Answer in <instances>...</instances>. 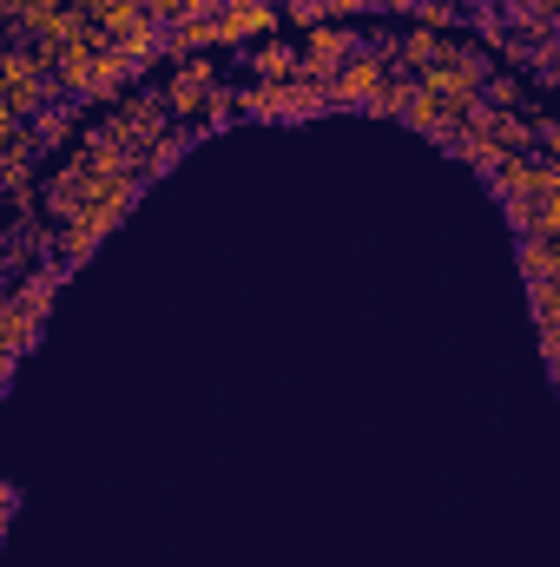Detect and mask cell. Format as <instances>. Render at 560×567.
<instances>
[{
  "instance_id": "12",
  "label": "cell",
  "mask_w": 560,
  "mask_h": 567,
  "mask_svg": "<svg viewBox=\"0 0 560 567\" xmlns=\"http://www.w3.org/2000/svg\"><path fill=\"white\" fill-rule=\"evenodd\" d=\"M251 80H303V47L297 40H258L251 47Z\"/></svg>"
},
{
  "instance_id": "11",
  "label": "cell",
  "mask_w": 560,
  "mask_h": 567,
  "mask_svg": "<svg viewBox=\"0 0 560 567\" xmlns=\"http://www.w3.org/2000/svg\"><path fill=\"white\" fill-rule=\"evenodd\" d=\"M403 126H416L422 140H435V145H455L462 126H468V113L448 106V100H435V93H422V80H416V93H409V106H403Z\"/></svg>"
},
{
  "instance_id": "14",
  "label": "cell",
  "mask_w": 560,
  "mask_h": 567,
  "mask_svg": "<svg viewBox=\"0 0 560 567\" xmlns=\"http://www.w3.org/2000/svg\"><path fill=\"white\" fill-rule=\"evenodd\" d=\"M448 47H455L448 33H428V27H416V20H409V33H403V66L422 80L435 60H448Z\"/></svg>"
},
{
  "instance_id": "24",
  "label": "cell",
  "mask_w": 560,
  "mask_h": 567,
  "mask_svg": "<svg viewBox=\"0 0 560 567\" xmlns=\"http://www.w3.org/2000/svg\"><path fill=\"white\" fill-rule=\"evenodd\" d=\"M548 73H554V93H560V60H554V66H548Z\"/></svg>"
},
{
  "instance_id": "3",
  "label": "cell",
  "mask_w": 560,
  "mask_h": 567,
  "mask_svg": "<svg viewBox=\"0 0 560 567\" xmlns=\"http://www.w3.org/2000/svg\"><path fill=\"white\" fill-rule=\"evenodd\" d=\"M535 113H508V106H475L468 113V126H462V140L448 145L455 158H468L475 172H495L501 158H515V152H535Z\"/></svg>"
},
{
  "instance_id": "18",
  "label": "cell",
  "mask_w": 560,
  "mask_h": 567,
  "mask_svg": "<svg viewBox=\"0 0 560 567\" xmlns=\"http://www.w3.org/2000/svg\"><path fill=\"white\" fill-rule=\"evenodd\" d=\"M462 13H468L462 0H416V13H409V20L428 27V33H455V27H462Z\"/></svg>"
},
{
  "instance_id": "16",
  "label": "cell",
  "mask_w": 560,
  "mask_h": 567,
  "mask_svg": "<svg viewBox=\"0 0 560 567\" xmlns=\"http://www.w3.org/2000/svg\"><path fill=\"white\" fill-rule=\"evenodd\" d=\"M521 271L535 278H560V238H521Z\"/></svg>"
},
{
  "instance_id": "4",
  "label": "cell",
  "mask_w": 560,
  "mask_h": 567,
  "mask_svg": "<svg viewBox=\"0 0 560 567\" xmlns=\"http://www.w3.org/2000/svg\"><path fill=\"white\" fill-rule=\"evenodd\" d=\"M60 278H66V265L60 258H46L33 278H20L13 290H7V303H0V370L13 377V363L33 350V330H40V310L53 303V290H60Z\"/></svg>"
},
{
  "instance_id": "1",
  "label": "cell",
  "mask_w": 560,
  "mask_h": 567,
  "mask_svg": "<svg viewBox=\"0 0 560 567\" xmlns=\"http://www.w3.org/2000/svg\"><path fill=\"white\" fill-rule=\"evenodd\" d=\"M139 192H145L139 165H126V172H113L106 185H93V198H86L66 225H53V231H46V258H60L66 271H73V265H86V258L106 245V231H120V225H126V212L139 205Z\"/></svg>"
},
{
  "instance_id": "13",
  "label": "cell",
  "mask_w": 560,
  "mask_h": 567,
  "mask_svg": "<svg viewBox=\"0 0 560 567\" xmlns=\"http://www.w3.org/2000/svg\"><path fill=\"white\" fill-rule=\"evenodd\" d=\"M508 218L521 238H560V198H515Z\"/></svg>"
},
{
  "instance_id": "2",
  "label": "cell",
  "mask_w": 560,
  "mask_h": 567,
  "mask_svg": "<svg viewBox=\"0 0 560 567\" xmlns=\"http://www.w3.org/2000/svg\"><path fill=\"white\" fill-rule=\"evenodd\" d=\"M158 93H165V106H172V120H178L185 133H211L225 113H238V93L218 86V53L172 60V73H165Z\"/></svg>"
},
{
  "instance_id": "21",
  "label": "cell",
  "mask_w": 560,
  "mask_h": 567,
  "mask_svg": "<svg viewBox=\"0 0 560 567\" xmlns=\"http://www.w3.org/2000/svg\"><path fill=\"white\" fill-rule=\"evenodd\" d=\"M283 27H303V33L310 27H330L323 20V0H283Z\"/></svg>"
},
{
  "instance_id": "8",
  "label": "cell",
  "mask_w": 560,
  "mask_h": 567,
  "mask_svg": "<svg viewBox=\"0 0 560 567\" xmlns=\"http://www.w3.org/2000/svg\"><path fill=\"white\" fill-rule=\"evenodd\" d=\"M172 126H178V120H172L165 93H145V86H139V93H126V100H113V106H106V133H113V140L126 145L133 158H145V152H152V145L165 140Z\"/></svg>"
},
{
  "instance_id": "17",
  "label": "cell",
  "mask_w": 560,
  "mask_h": 567,
  "mask_svg": "<svg viewBox=\"0 0 560 567\" xmlns=\"http://www.w3.org/2000/svg\"><path fill=\"white\" fill-rule=\"evenodd\" d=\"M185 145H191V133H185V126H172V133H165V140H158V145H152V152L139 158V178H158V172H172V165L185 158Z\"/></svg>"
},
{
  "instance_id": "22",
  "label": "cell",
  "mask_w": 560,
  "mask_h": 567,
  "mask_svg": "<svg viewBox=\"0 0 560 567\" xmlns=\"http://www.w3.org/2000/svg\"><path fill=\"white\" fill-rule=\"evenodd\" d=\"M535 126H541V133H535V152L560 158V120H554V113H535Z\"/></svg>"
},
{
  "instance_id": "19",
  "label": "cell",
  "mask_w": 560,
  "mask_h": 567,
  "mask_svg": "<svg viewBox=\"0 0 560 567\" xmlns=\"http://www.w3.org/2000/svg\"><path fill=\"white\" fill-rule=\"evenodd\" d=\"M481 106H508V113H528V106H521V73H501V66H495V80H488V100H481Z\"/></svg>"
},
{
  "instance_id": "5",
  "label": "cell",
  "mask_w": 560,
  "mask_h": 567,
  "mask_svg": "<svg viewBox=\"0 0 560 567\" xmlns=\"http://www.w3.org/2000/svg\"><path fill=\"white\" fill-rule=\"evenodd\" d=\"M488 80H495V60H488L481 47H448V60H435V66L422 73V93H435V100L475 113V106L488 100Z\"/></svg>"
},
{
  "instance_id": "10",
  "label": "cell",
  "mask_w": 560,
  "mask_h": 567,
  "mask_svg": "<svg viewBox=\"0 0 560 567\" xmlns=\"http://www.w3.org/2000/svg\"><path fill=\"white\" fill-rule=\"evenodd\" d=\"M297 47H303V80L330 86V80H336V73L350 66V53H356L363 40H356L350 27H336V20H330V27H310V33H303Z\"/></svg>"
},
{
  "instance_id": "23",
  "label": "cell",
  "mask_w": 560,
  "mask_h": 567,
  "mask_svg": "<svg viewBox=\"0 0 560 567\" xmlns=\"http://www.w3.org/2000/svg\"><path fill=\"white\" fill-rule=\"evenodd\" d=\"M376 0H323V20H336V27H350L356 13H370Z\"/></svg>"
},
{
  "instance_id": "9",
  "label": "cell",
  "mask_w": 560,
  "mask_h": 567,
  "mask_svg": "<svg viewBox=\"0 0 560 567\" xmlns=\"http://www.w3.org/2000/svg\"><path fill=\"white\" fill-rule=\"evenodd\" d=\"M488 185L501 192V205H515V198H560V158H548V152H515V158H501L488 172Z\"/></svg>"
},
{
  "instance_id": "6",
  "label": "cell",
  "mask_w": 560,
  "mask_h": 567,
  "mask_svg": "<svg viewBox=\"0 0 560 567\" xmlns=\"http://www.w3.org/2000/svg\"><path fill=\"white\" fill-rule=\"evenodd\" d=\"M0 86H7V106H0V120L7 126H20V120H33V113H46L60 93H53V73L33 60V47H7V60H0Z\"/></svg>"
},
{
  "instance_id": "15",
  "label": "cell",
  "mask_w": 560,
  "mask_h": 567,
  "mask_svg": "<svg viewBox=\"0 0 560 567\" xmlns=\"http://www.w3.org/2000/svg\"><path fill=\"white\" fill-rule=\"evenodd\" d=\"M409 93H416V73H390V80H383V93H376V100H370L363 113H376V120H403Z\"/></svg>"
},
{
  "instance_id": "7",
  "label": "cell",
  "mask_w": 560,
  "mask_h": 567,
  "mask_svg": "<svg viewBox=\"0 0 560 567\" xmlns=\"http://www.w3.org/2000/svg\"><path fill=\"white\" fill-rule=\"evenodd\" d=\"M323 106H330V93L317 80H251V86H238L245 120H317Z\"/></svg>"
},
{
  "instance_id": "25",
  "label": "cell",
  "mask_w": 560,
  "mask_h": 567,
  "mask_svg": "<svg viewBox=\"0 0 560 567\" xmlns=\"http://www.w3.org/2000/svg\"><path fill=\"white\" fill-rule=\"evenodd\" d=\"M462 7H481V0H462Z\"/></svg>"
},
{
  "instance_id": "20",
  "label": "cell",
  "mask_w": 560,
  "mask_h": 567,
  "mask_svg": "<svg viewBox=\"0 0 560 567\" xmlns=\"http://www.w3.org/2000/svg\"><path fill=\"white\" fill-rule=\"evenodd\" d=\"M145 7H152V20H158V27H178V20H191V13H205L211 0H145Z\"/></svg>"
}]
</instances>
